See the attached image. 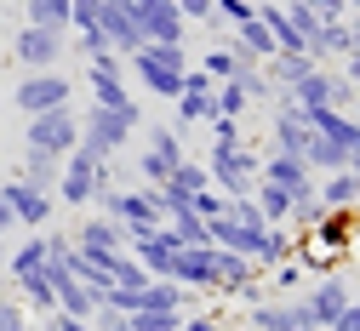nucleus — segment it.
I'll return each instance as SVG.
<instances>
[{"mask_svg": "<svg viewBox=\"0 0 360 331\" xmlns=\"http://www.w3.org/2000/svg\"><path fill=\"white\" fill-rule=\"evenodd\" d=\"M126 74H138L149 98H166V103H172L177 91H184V74H189V52H184V40H172V46L143 40L138 52L126 58Z\"/></svg>", "mask_w": 360, "mask_h": 331, "instance_id": "1", "label": "nucleus"}, {"mask_svg": "<svg viewBox=\"0 0 360 331\" xmlns=\"http://www.w3.org/2000/svg\"><path fill=\"white\" fill-rule=\"evenodd\" d=\"M138 126H143V109L138 103H126V109H98L92 103V109L80 115V143L92 149L98 160H115L131 137H138Z\"/></svg>", "mask_w": 360, "mask_h": 331, "instance_id": "2", "label": "nucleus"}, {"mask_svg": "<svg viewBox=\"0 0 360 331\" xmlns=\"http://www.w3.org/2000/svg\"><path fill=\"white\" fill-rule=\"evenodd\" d=\"M98 212H103V217H115V223L126 228V246L138 240V234H149V228H160V223H166L160 195H155L149 183H138V188H109V195L98 200Z\"/></svg>", "mask_w": 360, "mask_h": 331, "instance_id": "3", "label": "nucleus"}, {"mask_svg": "<svg viewBox=\"0 0 360 331\" xmlns=\"http://www.w3.org/2000/svg\"><path fill=\"white\" fill-rule=\"evenodd\" d=\"M75 143H80V109H75V103L46 109V115H29V126H23V149H29V155L63 160Z\"/></svg>", "mask_w": 360, "mask_h": 331, "instance_id": "4", "label": "nucleus"}, {"mask_svg": "<svg viewBox=\"0 0 360 331\" xmlns=\"http://www.w3.org/2000/svg\"><path fill=\"white\" fill-rule=\"evenodd\" d=\"M206 171H212L217 195L240 200V195H252V183H257V155L246 143H212L206 149Z\"/></svg>", "mask_w": 360, "mask_h": 331, "instance_id": "5", "label": "nucleus"}, {"mask_svg": "<svg viewBox=\"0 0 360 331\" xmlns=\"http://www.w3.org/2000/svg\"><path fill=\"white\" fill-rule=\"evenodd\" d=\"M63 103H75V80L63 69H40V74H23L12 86V109L23 120L29 115H46V109H63Z\"/></svg>", "mask_w": 360, "mask_h": 331, "instance_id": "6", "label": "nucleus"}, {"mask_svg": "<svg viewBox=\"0 0 360 331\" xmlns=\"http://www.w3.org/2000/svg\"><path fill=\"white\" fill-rule=\"evenodd\" d=\"M12 58L23 74H40V69H58L69 58V29H40V23H23L12 34Z\"/></svg>", "mask_w": 360, "mask_h": 331, "instance_id": "7", "label": "nucleus"}, {"mask_svg": "<svg viewBox=\"0 0 360 331\" xmlns=\"http://www.w3.org/2000/svg\"><path fill=\"white\" fill-rule=\"evenodd\" d=\"M98 155L86 149V143H75L69 155H63V166H58V206H92L98 200Z\"/></svg>", "mask_w": 360, "mask_h": 331, "instance_id": "8", "label": "nucleus"}, {"mask_svg": "<svg viewBox=\"0 0 360 331\" xmlns=\"http://www.w3.org/2000/svg\"><path fill=\"white\" fill-rule=\"evenodd\" d=\"M257 177H269V183H281L292 200H303V195H314V166L303 160V155H281V149H269V155H257Z\"/></svg>", "mask_w": 360, "mask_h": 331, "instance_id": "9", "label": "nucleus"}, {"mask_svg": "<svg viewBox=\"0 0 360 331\" xmlns=\"http://www.w3.org/2000/svg\"><path fill=\"white\" fill-rule=\"evenodd\" d=\"M212 74H200V69H189L184 74V91H177V98H172V126L177 131H189V126H200V120H212L217 109H212Z\"/></svg>", "mask_w": 360, "mask_h": 331, "instance_id": "10", "label": "nucleus"}, {"mask_svg": "<svg viewBox=\"0 0 360 331\" xmlns=\"http://www.w3.org/2000/svg\"><path fill=\"white\" fill-rule=\"evenodd\" d=\"M126 252L143 263V274H149V280H172V263H177V252H184V240H177V234H172V228L160 223V228L138 234V240H131Z\"/></svg>", "mask_w": 360, "mask_h": 331, "instance_id": "11", "label": "nucleus"}, {"mask_svg": "<svg viewBox=\"0 0 360 331\" xmlns=\"http://www.w3.org/2000/svg\"><path fill=\"white\" fill-rule=\"evenodd\" d=\"M297 303H303L309 325H326V331H332V325H338V314L349 309V286H343L338 274H321L309 292H297Z\"/></svg>", "mask_w": 360, "mask_h": 331, "instance_id": "12", "label": "nucleus"}, {"mask_svg": "<svg viewBox=\"0 0 360 331\" xmlns=\"http://www.w3.org/2000/svg\"><path fill=\"white\" fill-rule=\"evenodd\" d=\"M309 143H314L309 115L292 109V103H275V115H269V149H281V155H309Z\"/></svg>", "mask_w": 360, "mask_h": 331, "instance_id": "13", "label": "nucleus"}, {"mask_svg": "<svg viewBox=\"0 0 360 331\" xmlns=\"http://www.w3.org/2000/svg\"><path fill=\"white\" fill-rule=\"evenodd\" d=\"M172 280L195 297H212V280H217V246H184L172 263Z\"/></svg>", "mask_w": 360, "mask_h": 331, "instance_id": "14", "label": "nucleus"}, {"mask_svg": "<svg viewBox=\"0 0 360 331\" xmlns=\"http://www.w3.org/2000/svg\"><path fill=\"white\" fill-rule=\"evenodd\" d=\"M0 200H6V212H12V223H29V228H46L52 223V195H40V188H29V183H18V177H6L0 183Z\"/></svg>", "mask_w": 360, "mask_h": 331, "instance_id": "15", "label": "nucleus"}, {"mask_svg": "<svg viewBox=\"0 0 360 331\" xmlns=\"http://www.w3.org/2000/svg\"><path fill=\"white\" fill-rule=\"evenodd\" d=\"M98 29L109 34V52H120V58H131V52L143 46V29H138V18H131V6H126V0H103Z\"/></svg>", "mask_w": 360, "mask_h": 331, "instance_id": "16", "label": "nucleus"}, {"mask_svg": "<svg viewBox=\"0 0 360 331\" xmlns=\"http://www.w3.org/2000/svg\"><path fill=\"white\" fill-rule=\"evenodd\" d=\"M69 240H75V252H80V257H98V252H126V228H120L115 217L92 212V217H86V223L69 234Z\"/></svg>", "mask_w": 360, "mask_h": 331, "instance_id": "17", "label": "nucleus"}, {"mask_svg": "<svg viewBox=\"0 0 360 331\" xmlns=\"http://www.w3.org/2000/svg\"><path fill=\"white\" fill-rule=\"evenodd\" d=\"M206 228H212V246H223V252H235V257H257V246H263V234H269V223H263V228H246V223H235L229 212H223V217H212Z\"/></svg>", "mask_w": 360, "mask_h": 331, "instance_id": "18", "label": "nucleus"}, {"mask_svg": "<svg viewBox=\"0 0 360 331\" xmlns=\"http://www.w3.org/2000/svg\"><path fill=\"white\" fill-rule=\"evenodd\" d=\"M297 325H309V314H303L297 297H263V303H252V331H297Z\"/></svg>", "mask_w": 360, "mask_h": 331, "instance_id": "19", "label": "nucleus"}, {"mask_svg": "<svg viewBox=\"0 0 360 331\" xmlns=\"http://www.w3.org/2000/svg\"><path fill=\"white\" fill-rule=\"evenodd\" d=\"M309 115V126L326 137V143H338V149H349L354 155V143H360V120L349 115V109H303Z\"/></svg>", "mask_w": 360, "mask_h": 331, "instance_id": "20", "label": "nucleus"}, {"mask_svg": "<svg viewBox=\"0 0 360 331\" xmlns=\"http://www.w3.org/2000/svg\"><path fill=\"white\" fill-rule=\"evenodd\" d=\"M314 195H321V206L326 212H354L360 206V177L343 166V171H326L321 183H314Z\"/></svg>", "mask_w": 360, "mask_h": 331, "instance_id": "21", "label": "nucleus"}, {"mask_svg": "<svg viewBox=\"0 0 360 331\" xmlns=\"http://www.w3.org/2000/svg\"><path fill=\"white\" fill-rule=\"evenodd\" d=\"M98 309H103V292L80 286V280H63V286H58V303H52V314H69V320H92Z\"/></svg>", "mask_w": 360, "mask_h": 331, "instance_id": "22", "label": "nucleus"}, {"mask_svg": "<svg viewBox=\"0 0 360 331\" xmlns=\"http://www.w3.org/2000/svg\"><path fill=\"white\" fill-rule=\"evenodd\" d=\"M12 286H18V303H23V309H34V314H52L58 292H52V274H46V263H40V268H29V274H18Z\"/></svg>", "mask_w": 360, "mask_h": 331, "instance_id": "23", "label": "nucleus"}, {"mask_svg": "<svg viewBox=\"0 0 360 331\" xmlns=\"http://www.w3.org/2000/svg\"><path fill=\"white\" fill-rule=\"evenodd\" d=\"M246 280H257L252 257H235V252H223V246H217V280H212V297H235Z\"/></svg>", "mask_w": 360, "mask_h": 331, "instance_id": "24", "label": "nucleus"}, {"mask_svg": "<svg viewBox=\"0 0 360 331\" xmlns=\"http://www.w3.org/2000/svg\"><path fill=\"white\" fill-rule=\"evenodd\" d=\"M246 69H257V58H246L240 46H212L200 58V74H212V80H240Z\"/></svg>", "mask_w": 360, "mask_h": 331, "instance_id": "25", "label": "nucleus"}, {"mask_svg": "<svg viewBox=\"0 0 360 331\" xmlns=\"http://www.w3.org/2000/svg\"><path fill=\"white\" fill-rule=\"evenodd\" d=\"M309 69H321V63H314L309 52H275V58H269L263 63V74H269V86H275V91H286V86H297Z\"/></svg>", "mask_w": 360, "mask_h": 331, "instance_id": "26", "label": "nucleus"}, {"mask_svg": "<svg viewBox=\"0 0 360 331\" xmlns=\"http://www.w3.org/2000/svg\"><path fill=\"white\" fill-rule=\"evenodd\" d=\"M349 217H354V212H326L321 223L309 228V246H321L326 257H338V252H349Z\"/></svg>", "mask_w": 360, "mask_h": 331, "instance_id": "27", "label": "nucleus"}, {"mask_svg": "<svg viewBox=\"0 0 360 331\" xmlns=\"http://www.w3.org/2000/svg\"><path fill=\"white\" fill-rule=\"evenodd\" d=\"M86 86H92V103H98V109H126V103H138V98H131V86H126V74H98V69H86Z\"/></svg>", "mask_w": 360, "mask_h": 331, "instance_id": "28", "label": "nucleus"}, {"mask_svg": "<svg viewBox=\"0 0 360 331\" xmlns=\"http://www.w3.org/2000/svg\"><path fill=\"white\" fill-rule=\"evenodd\" d=\"M235 46H240L246 58H257V63H269V58H275V34L257 23V12H252L246 23H235Z\"/></svg>", "mask_w": 360, "mask_h": 331, "instance_id": "29", "label": "nucleus"}, {"mask_svg": "<svg viewBox=\"0 0 360 331\" xmlns=\"http://www.w3.org/2000/svg\"><path fill=\"white\" fill-rule=\"evenodd\" d=\"M58 166H63V160H52V155H23V166H18V183L40 188V195H58Z\"/></svg>", "mask_w": 360, "mask_h": 331, "instance_id": "30", "label": "nucleus"}, {"mask_svg": "<svg viewBox=\"0 0 360 331\" xmlns=\"http://www.w3.org/2000/svg\"><path fill=\"white\" fill-rule=\"evenodd\" d=\"M252 200H257V212H263L269 223H286V217H292V195H286L281 183H269V177L252 183Z\"/></svg>", "mask_w": 360, "mask_h": 331, "instance_id": "31", "label": "nucleus"}, {"mask_svg": "<svg viewBox=\"0 0 360 331\" xmlns=\"http://www.w3.org/2000/svg\"><path fill=\"white\" fill-rule=\"evenodd\" d=\"M297 246H292V228L286 223H269V234H263V246H257V257H252V268H275V263H286Z\"/></svg>", "mask_w": 360, "mask_h": 331, "instance_id": "32", "label": "nucleus"}, {"mask_svg": "<svg viewBox=\"0 0 360 331\" xmlns=\"http://www.w3.org/2000/svg\"><path fill=\"white\" fill-rule=\"evenodd\" d=\"M40 263H46V234H40V228L29 234L23 246H12V252H6V274H12V280H18V274H29V268H40Z\"/></svg>", "mask_w": 360, "mask_h": 331, "instance_id": "33", "label": "nucleus"}, {"mask_svg": "<svg viewBox=\"0 0 360 331\" xmlns=\"http://www.w3.org/2000/svg\"><path fill=\"white\" fill-rule=\"evenodd\" d=\"M166 228H172L184 246H212V228H206V217H195L189 206H184V212H172V217H166Z\"/></svg>", "mask_w": 360, "mask_h": 331, "instance_id": "34", "label": "nucleus"}, {"mask_svg": "<svg viewBox=\"0 0 360 331\" xmlns=\"http://www.w3.org/2000/svg\"><path fill=\"white\" fill-rule=\"evenodd\" d=\"M269 274H275V286H269V297H297V292L309 286V268H303L297 257H286V263H275V268H269Z\"/></svg>", "mask_w": 360, "mask_h": 331, "instance_id": "35", "label": "nucleus"}, {"mask_svg": "<svg viewBox=\"0 0 360 331\" xmlns=\"http://www.w3.org/2000/svg\"><path fill=\"white\" fill-rule=\"evenodd\" d=\"M23 18L40 29H69V0H23Z\"/></svg>", "mask_w": 360, "mask_h": 331, "instance_id": "36", "label": "nucleus"}, {"mask_svg": "<svg viewBox=\"0 0 360 331\" xmlns=\"http://www.w3.org/2000/svg\"><path fill=\"white\" fill-rule=\"evenodd\" d=\"M212 109H217V115H235V120H240V115L252 109V103H246V91H240V80H217V86H212Z\"/></svg>", "mask_w": 360, "mask_h": 331, "instance_id": "37", "label": "nucleus"}, {"mask_svg": "<svg viewBox=\"0 0 360 331\" xmlns=\"http://www.w3.org/2000/svg\"><path fill=\"white\" fill-rule=\"evenodd\" d=\"M177 325H184L177 309H138L131 314V331H177Z\"/></svg>", "mask_w": 360, "mask_h": 331, "instance_id": "38", "label": "nucleus"}, {"mask_svg": "<svg viewBox=\"0 0 360 331\" xmlns=\"http://www.w3.org/2000/svg\"><path fill=\"white\" fill-rule=\"evenodd\" d=\"M172 166H177V160H166V155H155V149H143V155H138V183H149V188H160V183L172 177Z\"/></svg>", "mask_w": 360, "mask_h": 331, "instance_id": "39", "label": "nucleus"}, {"mask_svg": "<svg viewBox=\"0 0 360 331\" xmlns=\"http://www.w3.org/2000/svg\"><path fill=\"white\" fill-rule=\"evenodd\" d=\"M240 91H246V103H275V86H269V74H263V63L240 74Z\"/></svg>", "mask_w": 360, "mask_h": 331, "instance_id": "40", "label": "nucleus"}, {"mask_svg": "<svg viewBox=\"0 0 360 331\" xmlns=\"http://www.w3.org/2000/svg\"><path fill=\"white\" fill-rule=\"evenodd\" d=\"M189 212L212 223V217H223V212H229V195H217V188H200V195L189 200Z\"/></svg>", "mask_w": 360, "mask_h": 331, "instance_id": "41", "label": "nucleus"}, {"mask_svg": "<svg viewBox=\"0 0 360 331\" xmlns=\"http://www.w3.org/2000/svg\"><path fill=\"white\" fill-rule=\"evenodd\" d=\"M75 52H80L86 63L103 58V52H109V34H103V29H75Z\"/></svg>", "mask_w": 360, "mask_h": 331, "instance_id": "42", "label": "nucleus"}, {"mask_svg": "<svg viewBox=\"0 0 360 331\" xmlns=\"http://www.w3.org/2000/svg\"><path fill=\"white\" fill-rule=\"evenodd\" d=\"M0 331H34L29 325V309L18 297H0Z\"/></svg>", "mask_w": 360, "mask_h": 331, "instance_id": "43", "label": "nucleus"}, {"mask_svg": "<svg viewBox=\"0 0 360 331\" xmlns=\"http://www.w3.org/2000/svg\"><path fill=\"white\" fill-rule=\"evenodd\" d=\"M177 12H184V23H206V29H223L217 12H212V0H177Z\"/></svg>", "mask_w": 360, "mask_h": 331, "instance_id": "44", "label": "nucleus"}, {"mask_svg": "<svg viewBox=\"0 0 360 331\" xmlns=\"http://www.w3.org/2000/svg\"><path fill=\"white\" fill-rule=\"evenodd\" d=\"M212 12H217V23H246L252 0H212Z\"/></svg>", "mask_w": 360, "mask_h": 331, "instance_id": "45", "label": "nucleus"}, {"mask_svg": "<svg viewBox=\"0 0 360 331\" xmlns=\"http://www.w3.org/2000/svg\"><path fill=\"white\" fill-rule=\"evenodd\" d=\"M303 6L321 18V23H343L349 18V0H303Z\"/></svg>", "mask_w": 360, "mask_h": 331, "instance_id": "46", "label": "nucleus"}, {"mask_svg": "<svg viewBox=\"0 0 360 331\" xmlns=\"http://www.w3.org/2000/svg\"><path fill=\"white\" fill-rule=\"evenodd\" d=\"M206 126H212V143H240V120L235 115H212Z\"/></svg>", "mask_w": 360, "mask_h": 331, "instance_id": "47", "label": "nucleus"}, {"mask_svg": "<svg viewBox=\"0 0 360 331\" xmlns=\"http://www.w3.org/2000/svg\"><path fill=\"white\" fill-rule=\"evenodd\" d=\"M332 331H360V297H349V309L338 314V325Z\"/></svg>", "mask_w": 360, "mask_h": 331, "instance_id": "48", "label": "nucleus"}, {"mask_svg": "<svg viewBox=\"0 0 360 331\" xmlns=\"http://www.w3.org/2000/svg\"><path fill=\"white\" fill-rule=\"evenodd\" d=\"M177 331H217V320H212V314H184Z\"/></svg>", "mask_w": 360, "mask_h": 331, "instance_id": "49", "label": "nucleus"}, {"mask_svg": "<svg viewBox=\"0 0 360 331\" xmlns=\"http://www.w3.org/2000/svg\"><path fill=\"white\" fill-rule=\"evenodd\" d=\"M12 228V212H6V200H0V234H6Z\"/></svg>", "mask_w": 360, "mask_h": 331, "instance_id": "50", "label": "nucleus"}, {"mask_svg": "<svg viewBox=\"0 0 360 331\" xmlns=\"http://www.w3.org/2000/svg\"><path fill=\"white\" fill-rule=\"evenodd\" d=\"M349 171H354V177H360V149H354V155H349Z\"/></svg>", "mask_w": 360, "mask_h": 331, "instance_id": "51", "label": "nucleus"}, {"mask_svg": "<svg viewBox=\"0 0 360 331\" xmlns=\"http://www.w3.org/2000/svg\"><path fill=\"white\" fill-rule=\"evenodd\" d=\"M6 252H12V246H6V234H0V263H6Z\"/></svg>", "mask_w": 360, "mask_h": 331, "instance_id": "52", "label": "nucleus"}, {"mask_svg": "<svg viewBox=\"0 0 360 331\" xmlns=\"http://www.w3.org/2000/svg\"><path fill=\"white\" fill-rule=\"evenodd\" d=\"M297 331H326V325H297Z\"/></svg>", "mask_w": 360, "mask_h": 331, "instance_id": "53", "label": "nucleus"}, {"mask_svg": "<svg viewBox=\"0 0 360 331\" xmlns=\"http://www.w3.org/2000/svg\"><path fill=\"white\" fill-rule=\"evenodd\" d=\"M354 120H360V91H354Z\"/></svg>", "mask_w": 360, "mask_h": 331, "instance_id": "54", "label": "nucleus"}, {"mask_svg": "<svg viewBox=\"0 0 360 331\" xmlns=\"http://www.w3.org/2000/svg\"><path fill=\"white\" fill-rule=\"evenodd\" d=\"M34 331H52V320H46V325H34Z\"/></svg>", "mask_w": 360, "mask_h": 331, "instance_id": "55", "label": "nucleus"}]
</instances>
